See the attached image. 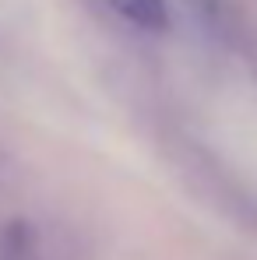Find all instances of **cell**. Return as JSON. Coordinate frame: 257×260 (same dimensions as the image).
<instances>
[{"instance_id":"obj_2","label":"cell","mask_w":257,"mask_h":260,"mask_svg":"<svg viewBox=\"0 0 257 260\" xmlns=\"http://www.w3.org/2000/svg\"><path fill=\"white\" fill-rule=\"evenodd\" d=\"M187 7H190V14L201 21L205 32H218V28H222V7H218L215 0H187Z\"/></svg>"},{"instance_id":"obj_1","label":"cell","mask_w":257,"mask_h":260,"mask_svg":"<svg viewBox=\"0 0 257 260\" xmlns=\"http://www.w3.org/2000/svg\"><path fill=\"white\" fill-rule=\"evenodd\" d=\"M109 4L120 18H127L130 25H137L145 32H162L169 25L166 0H109Z\"/></svg>"}]
</instances>
